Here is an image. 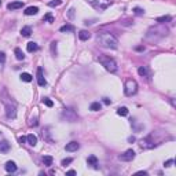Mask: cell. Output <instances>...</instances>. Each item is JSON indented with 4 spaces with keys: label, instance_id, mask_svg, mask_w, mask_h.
Instances as JSON below:
<instances>
[{
    "label": "cell",
    "instance_id": "cell-31",
    "mask_svg": "<svg viewBox=\"0 0 176 176\" xmlns=\"http://www.w3.org/2000/svg\"><path fill=\"white\" fill-rule=\"evenodd\" d=\"M6 63V54L4 52H0V65Z\"/></svg>",
    "mask_w": 176,
    "mask_h": 176
},
{
    "label": "cell",
    "instance_id": "cell-13",
    "mask_svg": "<svg viewBox=\"0 0 176 176\" xmlns=\"http://www.w3.org/2000/svg\"><path fill=\"white\" fill-rule=\"evenodd\" d=\"M89 37H91V33L88 32V30H80V32H79V39H80V40L85 41V40H88Z\"/></svg>",
    "mask_w": 176,
    "mask_h": 176
},
{
    "label": "cell",
    "instance_id": "cell-10",
    "mask_svg": "<svg viewBox=\"0 0 176 176\" xmlns=\"http://www.w3.org/2000/svg\"><path fill=\"white\" fill-rule=\"evenodd\" d=\"M4 168H6V171H7V172L14 173L17 171V165H15V162H14V161H7V162H6V165H4Z\"/></svg>",
    "mask_w": 176,
    "mask_h": 176
},
{
    "label": "cell",
    "instance_id": "cell-12",
    "mask_svg": "<svg viewBox=\"0 0 176 176\" xmlns=\"http://www.w3.org/2000/svg\"><path fill=\"white\" fill-rule=\"evenodd\" d=\"M26 142H28L29 146H36L37 144V136L33 135V133H30V135L26 136Z\"/></svg>",
    "mask_w": 176,
    "mask_h": 176
},
{
    "label": "cell",
    "instance_id": "cell-23",
    "mask_svg": "<svg viewBox=\"0 0 176 176\" xmlns=\"http://www.w3.org/2000/svg\"><path fill=\"white\" fill-rule=\"evenodd\" d=\"M100 107H102V105H100L99 102H94V103H91V106H89V110L98 112V110H100Z\"/></svg>",
    "mask_w": 176,
    "mask_h": 176
},
{
    "label": "cell",
    "instance_id": "cell-11",
    "mask_svg": "<svg viewBox=\"0 0 176 176\" xmlns=\"http://www.w3.org/2000/svg\"><path fill=\"white\" fill-rule=\"evenodd\" d=\"M24 7V1H12V3H8L7 4V8L8 10H18V8H22Z\"/></svg>",
    "mask_w": 176,
    "mask_h": 176
},
{
    "label": "cell",
    "instance_id": "cell-3",
    "mask_svg": "<svg viewBox=\"0 0 176 176\" xmlns=\"http://www.w3.org/2000/svg\"><path fill=\"white\" fill-rule=\"evenodd\" d=\"M136 92H138V83H136V80L128 79L127 83H125V95L132 96V95H135Z\"/></svg>",
    "mask_w": 176,
    "mask_h": 176
},
{
    "label": "cell",
    "instance_id": "cell-22",
    "mask_svg": "<svg viewBox=\"0 0 176 176\" xmlns=\"http://www.w3.org/2000/svg\"><path fill=\"white\" fill-rule=\"evenodd\" d=\"M43 164L45 167H51L52 165V157L51 156H44L43 157Z\"/></svg>",
    "mask_w": 176,
    "mask_h": 176
},
{
    "label": "cell",
    "instance_id": "cell-18",
    "mask_svg": "<svg viewBox=\"0 0 176 176\" xmlns=\"http://www.w3.org/2000/svg\"><path fill=\"white\" fill-rule=\"evenodd\" d=\"M26 50H28L29 52H35L39 50V45H37L36 43H33V41H30V43H28V45H26Z\"/></svg>",
    "mask_w": 176,
    "mask_h": 176
},
{
    "label": "cell",
    "instance_id": "cell-16",
    "mask_svg": "<svg viewBox=\"0 0 176 176\" xmlns=\"http://www.w3.org/2000/svg\"><path fill=\"white\" fill-rule=\"evenodd\" d=\"M21 35L24 37H29L32 35V28L30 26H24V28L21 29Z\"/></svg>",
    "mask_w": 176,
    "mask_h": 176
},
{
    "label": "cell",
    "instance_id": "cell-17",
    "mask_svg": "<svg viewBox=\"0 0 176 176\" xmlns=\"http://www.w3.org/2000/svg\"><path fill=\"white\" fill-rule=\"evenodd\" d=\"M24 12H25V15H36L37 12H39V8L37 7H28Z\"/></svg>",
    "mask_w": 176,
    "mask_h": 176
},
{
    "label": "cell",
    "instance_id": "cell-35",
    "mask_svg": "<svg viewBox=\"0 0 176 176\" xmlns=\"http://www.w3.org/2000/svg\"><path fill=\"white\" fill-rule=\"evenodd\" d=\"M73 15H74V8H70L69 10V18H73Z\"/></svg>",
    "mask_w": 176,
    "mask_h": 176
},
{
    "label": "cell",
    "instance_id": "cell-39",
    "mask_svg": "<svg viewBox=\"0 0 176 176\" xmlns=\"http://www.w3.org/2000/svg\"><path fill=\"white\" fill-rule=\"evenodd\" d=\"M129 142H135V136H131V138H128Z\"/></svg>",
    "mask_w": 176,
    "mask_h": 176
},
{
    "label": "cell",
    "instance_id": "cell-6",
    "mask_svg": "<svg viewBox=\"0 0 176 176\" xmlns=\"http://www.w3.org/2000/svg\"><path fill=\"white\" fill-rule=\"evenodd\" d=\"M133 158H135V151H133L132 149H129V150H127L125 153H123V154L118 156V160H120V161H125V162L132 161Z\"/></svg>",
    "mask_w": 176,
    "mask_h": 176
},
{
    "label": "cell",
    "instance_id": "cell-15",
    "mask_svg": "<svg viewBox=\"0 0 176 176\" xmlns=\"http://www.w3.org/2000/svg\"><path fill=\"white\" fill-rule=\"evenodd\" d=\"M8 150H10V143L6 140H1L0 142V153H7Z\"/></svg>",
    "mask_w": 176,
    "mask_h": 176
},
{
    "label": "cell",
    "instance_id": "cell-34",
    "mask_svg": "<svg viewBox=\"0 0 176 176\" xmlns=\"http://www.w3.org/2000/svg\"><path fill=\"white\" fill-rule=\"evenodd\" d=\"M37 124H39V123H37V118H35V120L32 118V120H30V125H32V127H36Z\"/></svg>",
    "mask_w": 176,
    "mask_h": 176
},
{
    "label": "cell",
    "instance_id": "cell-36",
    "mask_svg": "<svg viewBox=\"0 0 176 176\" xmlns=\"http://www.w3.org/2000/svg\"><path fill=\"white\" fill-rule=\"evenodd\" d=\"M103 103L105 105H110V103H112V100L109 99V98H103Z\"/></svg>",
    "mask_w": 176,
    "mask_h": 176
},
{
    "label": "cell",
    "instance_id": "cell-37",
    "mask_svg": "<svg viewBox=\"0 0 176 176\" xmlns=\"http://www.w3.org/2000/svg\"><path fill=\"white\" fill-rule=\"evenodd\" d=\"M66 175H76V171H74V169H70V171L66 172Z\"/></svg>",
    "mask_w": 176,
    "mask_h": 176
},
{
    "label": "cell",
    "instance_id": "cell-9",
    "mask_svg": "<svg viewBox=\"0 0 176 176\" xmlns=\"http://www.w3.org/2000/svg\"><path fill=\"white\" fill-rule=\"evenodd\" d=\"M37 84L40 85V87H44V85L47 84V81H45V79L43 76V69L41 68H37Z\"/></svg>",
    "mask_w": 176,
    "mask_h": 176
},
{
    "label": "cell",
    "instance_id": "cell-33",
    "mask_svg": "<svg viewBox=\"0 0 176 176\" xmlns=\"http://www.w3.org/2000/svg\"><path fill=\"white\" fill-rule=\"evenodd\" d=\"M172 164H173V160H168V161H167V162L164 164V167H167V168H168V167H171Z\"/></svg>",
    "mask_w": 176,
    "mask_h": 176
},
{
    "label": "cell",
    "instance_id": "cell-28",
    "mask_svg": "<svg viewBox=\"0 0 176 176\" xmlns=\"http://www.w3.org/2000/svg\"><path fill=\"white\" fill-rule=\"evenodd\" d=\"M41 102H43L45 106H48V107H52V106H54V102H52L51 99H48V98H43V99H41Z\"/></svg>",
    "mask_w": 176,
    "mask_h": 176
},
{
    "label": "cell",
    "instance_id": "cell-8",
    "mask_svg": "<svg viewBox=\"0 0 176 176\" xmlns=\"http://www.w3.org/2000/svg\"><path fill=\"white\" fill-rule=\"evenodd\" d=\"M63 117H66V120H68L69 123H73V121H76V118H77V116L74 114V112L70 110V109H65Z\"/></svg>",
    "mask_w": 176,
    "mask_h": 176
},
{
    "label": "cell",
    "instance_id": "cell-21",
    "mask_svg": "<svg viewBox=\"0 0 176 176\" xmlns=\"http://www.w3.org/2000/svg\"><path fill=\"white\" fill-rule=\"evenodd\" d=\"M15 58L18 61H24V58H25V55H24V52H22V50L21 48H15Z\"/></svg>",
    "mask_w": 176,
    "mask_h": 176
},
{
    "label": "cell",
    "instance_id": "cell-42",
    "mask_svg": "<svg viewBox=\"0 0 176 176\" xmlns=\"http://www.w3.org/2000/svg\"><path fill=\"white\" fill-rule=\"evenodd\" d=\"M0 6H1V0H0Z\"/></svg>",
    "mask_w": 176,
    "mask_h": 176
},
{
    "label": "cell",
    "instance_id": "cell-26",
    "mask_svg": "<svg viewBox=\"0 0 176 176\" xmlns=\"http://www.w3.org/2000/svg\"><path fill=\"white\" fill-rule=\"evenodd\" d=\"M117 114H118V116H127V114H128V109L127 107H118L117 109Z\"/></svg>",
    "mask_w": 176,
    "mask_h": 176
},
{
    "label": "cell",
    "instance_id": "cell-4",
    "mask_svg": "<svg viewBox=\"0 0 176 176\" xmlns=\"http://www.w3.org/2000/svg\"><path fill=\"white\" fill-rule=\"evenodd\" d=\"M4 103H6V114H7L8 118H15L17 117V103L14 100H4Z\"/></svg>",
    "mask_w": 176,
    "mask_h": 176
},
{
    "label": "cell",
    "instance_id": "cell-2",
    "mask_svg": "<svg viewBox=\"0 0 176 176\" xmlns=\"http://www.w3.org/2000/svg\"><path fill=\"white\" fill-rule=\"evenodd\" d=\"M98 61L102 63V66H105V69H106L107 72H110V73L117 72V62L113 59V58H110V56H107V55H100L99 58H98Z\"/></svg>",
    "mask_w": 176,
    "mask_h": 176
},
{
    "label": "cell",
    "instance_id": "cell-7",
    "mask_svg": "<svg viewBox=\"0 0 176 176\" xmlns=\"http://www.w3.org/2000/svg\"><path fill=\"white\" fill-rule=\"evenodd\" d=\"M79 149H80V143H79V142H74V140H73V142H70V143H68L66 146H65V150H66V151H69V153L77 151Z\"/></svg>",
    "mask_w": 176,
    "mask_h": 176
},
{
    "label": "cell",
    "instance_id": "cell-27",
    "mask_svg": "<svg viewBox=\"0 0 176 176\" xmlns=\"http://www.w3.org/2000/svg\"><path fill=\"white\" fill-rule=\"evenodd\" d=\"M138 73H139L140 76L146 77V76H147V68H146V66H140V68L138 69Z\"/></svg>",
    "mask_w": 176,
    "mask_h": 176
},
{
    "label": "cell",
    "instance_id": "cell-19",
    "mask_svg": "<svg viewBox=\"0 0 176 176\" xmlns=\"http://www.w3.org/2000/svg\"><path fill=\"white\" fill-rule=\"evenodd\" d=\"M171 19H172V17L171 15H165V17H158L156 21L158 24H165V22H169Z\"/></svg>",
    "mask_w": 176,
    "mask_h": 176
},
{
    "label": "cell",
    "instance_id": "cell-1",
    "mask_svg": "<svg viewBox=\"0 0 176 176\" xmlns=\"http://www.w3.org/2000/svg\"><path fill=\"white\" fill-rule=\"evenodd\" d=\"M96 41H98L99 45H102V47L112 48V50H116L117 45H118V40H117L110 32H99L98 36H96Z\"/></svg>",
    "mask_w": 176,
    "mask_h": 176
},
{
    "label": "cell",
    "instance_id": "cell-24",
    "mask_svg": "<svg viewBox=\"0 0 176 176\" xmlns=\"http://www.w3.org/2000/svg\"><path fill=\"white\" fill-rule=\"evenodd\" d=\"M21 80L25 81V83H30V81H32V76H30L29 73H22V74H21Z\"/></svg>",
    "mask_w": 176,
    "mask_h": 176
},
{
    "label": "cell",
    "instance_id": "cell-20",
    "mask_svg": "<svg viewBox=\"0 0 176 176\" xmlns=\"http://www.w3.org/2000/svg\"><path fill=\"white\" fill-rule=\"evenodd\" d=\"M61 32H74V26L73 25H63L59 28Z\"/></svg>",
    "mask_w": 176,
    "mask_h": 176
},
{
    "label": "cell",
    "instance_id": "cell-5",
    "mask_svg": "<svg viewBox=\"0 0 176 176\" xmlns=\"http://www.w3.org/2000/svg\"><path fill=\"white\" fill-rule=\"evenodd\" d=\"M91 6L96 10H99V11H105L107 7L112 6V0H92Z\"/></svg>",
    "mask_w": 176,
    "mask_h": 176
},
{
    "label": "cell",
    "instance_id": "cell-38",
    "mask_svg": "<svg viewBox=\"0 0 176 176\" xmlns=\"http://www.w3.org/2000/svg\"><path fill=\"white\" fill-rule=\"evenodd\" d=\"M25 142H26V138H25V136H21V138H19V143H25Z\"/></svg>",
    "mask_w": 176,
    "mask_h": 176
},
{
    "label": "cell",
    "instance_id": "cell-41",
    "mask_svg": "<svg viewBox=\"0 0 176 176\" xmlns=\"http://www.w3.org/2000/svg\"><path fill=\"white\" fill-rule=\"evenodd\" d=\"M1 139H3V135H1V133H0V142H1Z\"/></svg>",
    "mask_w": 176,
    "mask_h": 176
},
{
    "label": "cell",
    "instance_id": "cell-40",
    "mask_svg": "<svg viewBox=\"0 0 176 176\" xmlns=\"http://www.w3.org/2000/svg\"><path fill=\"white\" fill-rule=\"evenodd\" d=\"M138 173H140V175H147V172H146V171H139Z\"/></svg>",
    "mask_w": 176,
    "mask_h": 176
},
{
    "label": "cell",
    "instance_id": "cell-25",
    "mask_svg": "<svg viewBox=\"0 0 176 176\" xmlns=\"http://www.w3.org/2000/svg\"><path fill=\"white\" fill-rule=\"evenodd\" d=\"M43 21L44 22H50V24H52V22H54V17H52V14L48 12V14H45V15L43 17Z\"/></svg>",
    "mask_w": 176,
    "mask_h": 176
},
{
    "label": "cell",
    "instance_id": "cell-14",
    "mask_svg": "<svg viewBox=\"0 0 176 176\" xmlns=\"http://www.w3.org/2000/svg\"><path fill=\"white\" fill-rule=\"evenodd\" d=\"M87 164L88 165H92L94 168H98V158L95 156H89L87 158Z\"/></svg>",
    "mask_w": 176,
    "mask_h": 176
},
{
    "label": "cell",
    "instance_id": "cell-30",
    "mask_svg": "<svg viewBox=\"0 0 176 176\" xmlns=\"http://www.w3.org/2000/svg\"><path fill=\"white\" fill-rule=\"evenodd\" d=\"M70 162H73V158H65V160H62V162H61V164L63 165V167H66V165H69Z\"/></svg>",
    "mask_w": 176,
    "mask_h": 176
},
{
    "label": "cell",
    "instance_id": "cell-32",
    "mask_svg": "<svg viewBox=\"0 0 176 176\" xmlns=\"http://www.w3.org/2000/svg\"><path fill=\"white\" fill-rule=\"evenodd\" d=\"M133 12H135L136 15H142L144 11L142 10V8H139V7H135V8H133Z\"/></svg>",
    "mask_w": 176,
    "mask_h": 176
},
{
    "label": "cell",
    "instance_id": "cell-29",
    "mask_svg": "<svg viewBox=\"0 0 176 176\" xmlns=\"http://www.w3.org/2000/svg\"><path fill=\"white\" fill-rule=\"evenodd\" d=\"M61 4H62V0H52V1L48 3V6H50V7H58Z\"/></svg>",
    "mask_w": 176,
    "mask_h": 176
}]
</instances>
